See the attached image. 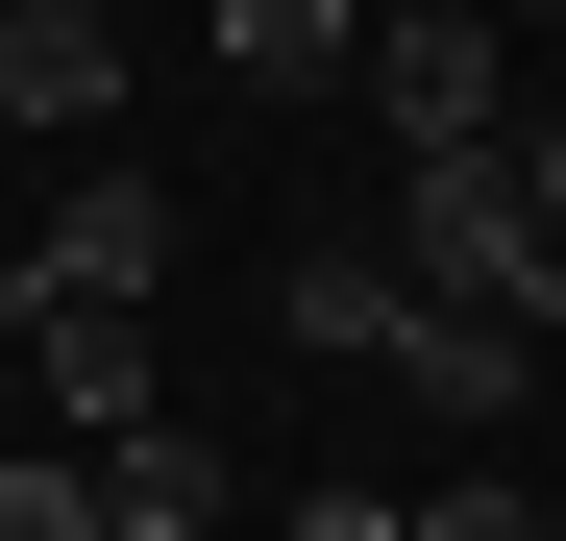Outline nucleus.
Returning a JSON list of instances; mask_svg holds the SVG:
<instances>
[{"label":"nucleus","mask_w":566,"mask_h":541,"mask_svg":"<svg viewBox=\"0 0 566 541\" xmlns=\"http://www.w3.org/2000/svg\"><path fill=\"white\" fill-rule=\"evenodd\" d=\"M395 270H419L443 320H542L566 344V222H542L517 148H395Z\"/></svg>","instance_id":"1"},{"label":"nucleus","mask_w":566,"mask_h":541,"mask_svg":"<svg viewBox=\"0 0 566 541\" xmlns=\"http://www.w3.org/2000/svg\"><path fill=\"white\" fill-rule=\"evenodd\" d=\"M148 296H172V172H74L0 270V320H148Z\"/></svg>","instance_id":"2"},{"label":"nucleus","mask_w":566,"mask_h":541,"mask_svg":"<svg viewBox=\"0 0 566 541\" xmlns=\"http://www.w3.org/2000/svg\"><path fill=\"white\" fill-rule=\"evenodd\" d=\"M493 99H517V25H493V0H369V124H395V148H493Z\"/></svg>","instance_id":"3"},{"label":"nucleus","mask_w":566,"mask_h":541,"mask_svg":"<svg viewBox=\"0 0 566 541\" xmlns=\"http://www.w3.org/2000/svg\"><path fill=\"white\" fill-rule=\"evenodd\" d=\"M0 124H124V0H25L0 25Z\"/></svg>","instance_id":"4"},{"label":"nucleus","mask_w":566,"mask_h":541,"mask_svg":"<svg viewBox=\"0 0 566 541\" xmlns=\"http://www.w3.org/2000/svg\"><path fill=\"white\" fill-rule=\"evenodd\" d=\"M419 320H443V296H419L395 246H321V270H296V344H321V370H419Z\"/></svg>","instance_id":"5"},{"label":"nucleus","mask_w":566,"mask_h":541,"mask_svg":"<svg viewBox=\"0 0 566 541\" xmlns=\"http://www.w3.org/2000/svg\"><path fill=\"white\" fill-rule=\"evenodd\" d=\"M25 370H50V443H124V418H172V394H148V320H25Z\"/></svg>","instance_id":"6"},{"label":"nucleus","mask_w":566,"mask_h":541,"mask_svg":"<svg viewBox=\"0 0 566 541\" xmlns=\"http://www.w3.org/2000/svg\"><path fill=\"white\" fill-rule=\"evenodd\" d=\"M517 370H542V320H419V370H395V394H419L443 443H517Z\"/></svg>","instance_id":"7"},{"label":"nucleus","mask_w":566,"mask_h":541,"mask_svg":"<svg viewBox=\"0 0 566 541\" xmlns=\"http://www.w3.org/2000/svg\"><path fill=\"white\" fill-rule=\"evenodd\" d=\"M99 492H124V541H222V492H247V468H222L198 418H124V443H99Z\"/></svg>","instance_id":"8"},{"label":"nucleus","mask_w":566,"mask_h":541,"mask_svg":"<svg viewBox=\"0 0 566 541\" xmlns=\"http://www.w3.org/2000/svg\"><path fill=\"white\" fill-rule=\"evenodd\" d=\"M222 25V74H271V99H296V74H369V0H198Z\"/></svg>","instance_id":"9"},{"label":"nucleus","mask_w":566,"mask_h":541,"mask_svg":"<svg viewBox=\"0 0 566 541\" xmlns=\"http://www.w3.org/2000/svg\"><path fill=\"white\" fill-rule=\"evenodd\" d=\"M0 541H124V492H99V443H25V468H0Z\"/></svg>","instance_id":"10"},{"label":"nucleus","mask_w":566,"mask_h":541,"mask_svg":"<svg viewBox=\"0 0 566 541\" xmlns=\"http://www.w3.org/2000/svg\"><path fill=\"white\" fill-rule=\"evenodd\" d=\"M395 517H419V541H542V492H517V468H443V492H395Z\"/></svg>","instance_id":"11"},{"label":"nucleus","mask_w":566,"mask_h":541,"mask_svg":"<svg viewBox=\"0 0 566 541\" xmlns=\"http://www.w3.org/2000/svg\"><path fill=\"white\" fill-rule=\"evenodd\" d=\"M271 541H419L395 492H296V517H271Z\"/></svg>","instance_id":"12"},{"label":"nucleus","mask_w":566,"mask_h":541,"mask_svg":"<svg viewBox=\"0 0 566 541\" xmlns=\"http://www.w3.org/2000/svg\"><path fill=\"white\" fill-rule=\"evenodd\" d=\"M517 172H542V222H566V124H517Z\"/></svg>","instance_id":"13"},{"label":"nucleus","mask_w":566,"mask_h":541,"mask_svg":"<svg viewBox=\"0 0 566 541\" xmlns=\"http://www.w3.org/2000/svg\"><path fill=\"white\" fill-rule=\"evenodd\" d=\"M493 25H566V0H493Z\"/></svg>","instance_id":"14"},{"label":"nucleus","mask_w":566,"mask_h":541,"mask_svg":"<svg viewBox=\"0 0 566 541\" xmlns=\"http://www.w3.org/2000/svg\"><path fill=\"white\" fill-rule=\"evenodd\" d=\"M542 541H566V492H542Z\"/></svg>","instance_id":"15"},{"label":"nucleus","mask_w":566,"mask_h":541,"mask_svg":"<svg viewBox=\"0 0 566 541\" xmlns=\"http://www.w3.org/2000/svg\"><path fill=\"white\" fill-rule=\"evenodd\" d=\"M0 25H25V0H0Z\"/></svg>","instance_id":"16"}]
</instances>
